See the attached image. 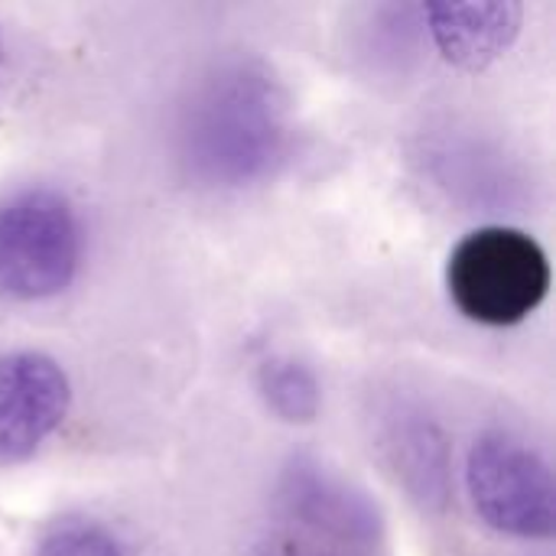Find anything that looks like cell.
<instances>
[{
    "instance_id": "obj_1",
    "label": "cell",
    "mask_w": 556,
    "mask_h": 556,
    "mask_svg": "<svg viewBox=\"0 0 556 556\" xmlns=\"http://www.w3.org/2000/svg\"><path fill=\"white\" fill-rule=\"evenodd\" d=\"M173 147L195 186L244 189L267 179L290 147L280 81L254 59L208 65L179 101Z\"/></svg>"
},
{
    "instance_id": "obj_10",
    "label": "cell",
    "mask_w": 556,
    "mask_h": 556,
    "mask_svg": "<svg viewBox=\"0 0 556 556\" xmlns=\"http://www.w3.org/2000/svg\"><path fill=\"white\" fill-rule=\"evenodd\" d=\"M36 556H124V551L101 525L65 518L39 538Z\"/></svg>"
},
{
    "instance_id": "obj_4",
    "label": "cell",
    "mask_w": 556,
    "mask_h": 556,
    "mask_svg": "<svg viewBox=\"0 0 556 556\" xmlns=\"http://www.w3.org/2000/svg\"><path fill=\"white\" fill-rule=\"evenodd\" d=\"M466 492L485 528L518 541L554 538V469L528 440L505 430L482 433L466 459Z\"/></svg>"
},
{
    "instance_id": "obj_3",
    "label": "cell",
    "mask_w": 556,
    "mask_h": 556,
    "mask_svg": "<svg viewBox=\"0 0 556 556\" xmlns=\"http://www.w3.org/2000/svg\"><path fill=\"white\" fill-rule=\"evenodd\" d=\"M81 264V222L55 189H20L0 202V293L39 303L65 293Z\"/></svg>"
},
{
    "instance_id": "obj_5",
    "label": "cell",
    "mask_w": 556,
    "mask_h": 556,
    "mask_svg": "<svg viewBox=\"0 0 556 556\" xmlns=\"http://www.w3.org/2000/svg\"><path fill=\"white\" fill-rule=\"evenodd\" d=\"M68 375L46 352H0V466H20L62 427Z\"/></svg>"
},
{
    "instance_id": "obj_6",
    "label": "cell",
    "mask_w": 556,
    "mask_h": 556,
    "mask_svg": "<svg viewBox=\"0 0 556 556\" xmlns=\"http://www.w3.org/2000/svg\"><path fill=\"white\" fill-rule=\"evenodd\" d=\"M277 502L287 521L300 534L319 544L336 547H371L381 541V511L378 505L326 466L313 459H293L280 482Z\"/></svg>"
},
{
    "instance_id": "obj_2",
    "label": "cell",
    "mask_w": 556,
    "mask_h": 556,
    "mask_svg": "<svg viewBox=\"0 0 556 556\" xmlns=\"http://www.w3.org/2000/svg\"><path fill=\"white\" fill-rule=\"evenodd\" d=\"M446 287L459 313L472 323L518 326L547 300L551 261L528 231L489 225L453 248Z\"/></svg>"
},
{
    "instance_id": "obj_8",
    "label": "cell",
    "mask_w": 556,
    "mask_h": 556,
    "mask_svg": "<svg viewBox=\"0 0 556 556\" xmlns=\"http://www.w3.org/2000/svg\"><path fill=\"white\" fill-rule=\"evenodd\" d=\"M420 13L443 59L466 72L492 65L515 42L525 20V7L515 0H440Z\"/></svg>"
},
{
    "instance_id": "obj_11",
    "label": "cell",
    "mask_w": 556,
    "mask_h": 556,
    "mask_svg": "<svg viewBox=\"0 0 556 556\" xmlns=\"http://www.w3.org/2000/svg\"><path fill=\"white\" fill-rule=\"evenodd\" d=\"M261 556H342V554H332V551H323L319 547V541H306V538H293V534H287V538H277V541H270Z\"/></svg>"
},
{
    "instance_id": "obj_7",
    "label": "cell",
    "mask_w": 556,
    "mask_h": 556,
    "mask_svg": "<svg viewBox=\"0 0 556 556\" xmlns=\"http://www.w3.org/2000/svg\"><path fill=\"white\" fill-rule=\"evenodd\" d=\"M375 446L424 511H443L453 495V453L443 427L414 401H384L375 414Z\"/></svg>"
},
{
    "instance_id": "obj_9",
    "label": "cell",
    "mask_w": 556,
    "mask_h": 556,
    "mask_svg": "<svg viewBox=\"0 0 556 556\" xmlns=\"http://www.w3.org/2000/svg\"><path fill=\"white\" fill-rule=\"evenodd\" d=\"M257 391L267 410L283 424H313L323 410V388L309 365L274 355L257 368Z\"/></svg>"
}]
</instances>
